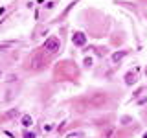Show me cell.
I'll return each instance as SVG.
<instances>
[{
	"label": "cell",
	"mask_w": 147,
	"mask_h": 138,
	"mask_svg": "<svg viewBox=\"0 0 147 138\" xmlns=\"http://www.w3.org/2000/svg\"><path fill=\"white\" fill-rule=\"evenodd\" d=\"M59 46H61V41H59V37H50V39L44 41V52L55 53V52H59Z\"/></svg>",
	"instance_id": "obj_1"
},
{
	"label": "cell",
	"mask_w": 147,
	"mask_h": 138,
	"mask_svg": "<svg viewBox=\"0 0 147 138\" xmlns=\"http://www.w3.org/2000/svg\"><path fill=\"white\" fill-rule=\"evenodd\" d=\"M145 76H147V68H145Z\"/></svg>",
	"instance_id": "obj_10"
},
{
	"label": "cell",
	"mask_w": 147,
	"mask_h": 138,
	"mask_svg": "<svg viewBox=\"0 0 147 138\" xmlns=\"http://www.w3.org/2000/svg\"><path fill=\"white\" fill-rule=\"evenodd\" d=\"M24 138H35V133H26Z\"/></svg>",
	"instance_id": "obj_8"
},
{
	"label": "cell",
	"mask_w": 147,
	"mask_h": 138,
	"mask_svg": "<svg viewBox=\"0 0 147 138\" xmlns=\"http://www.w3.org/2000/svg\"><path fill=\"white\" fill-rule=\"evenodd\" d=\"M85 43H86V37H85V33H81V31L74 33V44H76V46H83Z\"/></svg>",
	"instance_id": "obj_2"
},
{
	"label": "cell",
	"mask_w": 147,
	"mask_h": 138,
	"mask_svg": "<svg viewBox=\"0 0 147 138\" xmlns=\"http://www.w3.org/2000/svg\"><path fill=\"white\" fill-rule=\"evenodd\" d=\"M22 123H24L26 127H30V125H31V118H30V116H24V118H22Z\"/></svg>",
	"instance_id": "obj_5"
},
{
	"label": "cell",
	"mask_w": 147,
	"mask_h": 138,
	"mask_svg": "<svg viewBox=\"0 0 147 138\" xmlns=\"http://www.w3.org/2000/svg\"><path fill=\"white\" fill-rule=\"evenodd\" d=\"M123 55H125V52H119V53H114V55H112V61H119V59H121Z\"/></svg>",
	"instance_id": "obj_4"
},
{
	"label": "cell",
	"mask_w": 147,
	"mask_h": 138,
	"mask_svg": "<svg viewBox=\"0 0 147 138\" xmlns=\"http://www.w3.org/2000/svg\"><path fill=\"white\" fill-rule=\"evenodd\" d=\"M44 63H46L44 57H33L31 59V68H33V70H39L40 66H44Z\"/></svg>",
	"instance_id": "obj_3"
},
{
	"label": "cell",
	"mask_w": 147,
	"mask_h": 138,
	"mask_svg": "<svg viewBox=\"0 0 147 138\" xmlns=\"http://www.w3.org/2000/svg\"><path fill=\"white\" fill-rule=\"evenodd\" d=\"M90 64H92V59L86 57V59H85V66H90Z\"/></svg>",
	"instance_id": "obj_7"
},
{
	"label": "cell",
	"mask_w": 147,
	"mask_h": 138,
	"mask_svg": "<svg viewBox=\"0 0 147 138\" xmlns=\"http://www.w3.org/2000/svg\"><path fill=\"white\" fill-rule=\"evenodd\" d=\"M144 138H147V133H145V135H144Z\"/></svg>",
	"instance_id": "obj_9"
},
{
	"label": "cell",
	"mask_w": 147,
	"mask_h": 138,
	"mask_svg": "<svg viewBox=\"0 0 147 138\" xmlns=\"http://www.w3.org/2000/svg\"><path fill=\"white\" fill-rule=\"evenodd\" d=\"M125 79H127L129 85H131V83H134V74H127V77H125Z\"/></svg>",
	"instance_id": "obj_6"
}]
</instances>
